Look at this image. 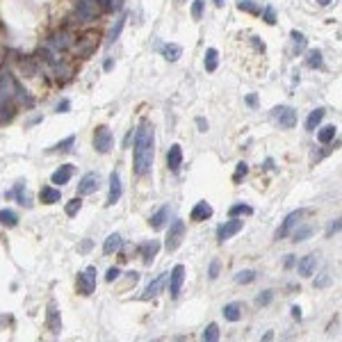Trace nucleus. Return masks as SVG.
Here are the masks:
<instances>
[{
  "label": "nucleus",
  "instance_id": "obj_1",
  "mask_svg": "<svg viewBox=\"0 0 342 342\" xmlns=\"http://www.w3.org/2000/svg\"><path fill=\"white\" fill-rule=\"evenodd\" d=\"M155 155V130L151 121H141V126L135 133V174L146 176L153 167Z\"/></svg>",
  "mask_w": 342,
  "mask_h": 342
},
{
  "label": "nucleus",
  "instance_id": "obj_2",
  "mask_svg": "<svg viewBox=\"0 0 342 342\" xmlns=\"http://www.w3.org/2000/svg\"><path fill=\"white\" fill-rule=\"evenodd\" d=\"M18 82L9 71H0V124L14 116V101H16Z\"/></svg>",
  "mask_w": 342,
  "mask_h": 342
},
{
  "label": "nucleus",
  "instance_id": "obj_3",
  "mask_svg": "<svg viewBox=\"0 0 342 342\" xmlns=\"http://www.w3.org/2000/svg\"><path fill=\"white\" fill-rule=\"evenodd\" d=\"M112 146H114V137H112V130L107 128V126H99V128L94 130V149L99 151V153H110Z\"/></svg>",
  "mask_w": 342,
  "mask_h": 342
},
{
  "label": "nucleus",
  "instance_id": "obj_4",
  "mask_svg": "<svg viewBox=\"0 0 342 342\" xmlns=\"http://www.w3.org/2000/svg\"><path fill=\"white\" fill-rule=\"evenodd\" d=\"M274 119H276L285 130H290V128L297 126L299 114H297V110L290 107V105H278V107H274Z\"/></svg>",
  "mask_w": 342,
  "mask_h": 342
},
{
  "label": "nucleus",
  "instance_id": "obj_5",
  "mask_svg": "<svg viewBox=\"0 0 342 342\" xmlns=\"http://www.w3.org/2000/svg\"><path fill=\"white\" fill-rule=\"evenodd\" d=\"M96 281H99L96 267H87L82 274H78V292L80 295H91L96 290Z\"/></svg>",
  "mask_w": 342,
  "mask_h": 342
},
{
  "label": "nucleus",
  "instance_id": "obj_6",
  "mask_svg": "<svg viewBox=\"0 0 342 342\" xmlns=\"http://www.w3.org/2000/svg\"><path fill=\"white\" fill-rule=\"evenodd\" d=\"M183 237H185V222L183 219H174V224L169 226V233H167V242H164L167 251H176L180 247V242H183Z\"/></svg>",
  "mask_w": 342,
  "mask_h": 342
},
{
  "label": "nucleus",
  "instance_id": "obj_7",
  "mask_svg": "<svg viewBox=\"0 0 342 342\" xmlns=\"http://www.w3.org/2000/svg\"><path fill=\"white\" fill-rule=\"evenodd\" d=\"M306 214V210L304 208H299V210H295V212H290L285 219H283V224H281V228L276 231V239H283V237H287L292 231H295L297 226H299V222H301V217Z\"/></svg>",
  "mask_w": 342,
  "mask_h": 342
},
{
  "label": "nucleus",
  "instance_id": "obj_8",
  "mask_svg": "<svg viewBox=\"0 0 342 342\" xmlns=\"http://www.w3.org/2000/svg\"><path fill=\"white\" fill-rule=\"evenodd\" d=\"M99 187H101V176L96 174V171H89V174H85L80 178V183H78V197L94 194Z\"/></svg>",
  "mask_w": 342,
  "mask_h": 342
},
{
  "label": "nucleus",
  "instance_id": "obj_9",
  "mask_svg": "<svg viewBox=\"0 0 342 342\" xmlns=\"http://www.w3.org/2000/svg\"><path fill=\"white\" fill-rule=\"evenodd\" d=\"M169 292L171 297H178L180 295V287H183V281H185V265H176L174 270L169 272Z\"/></svg>",
  "mask_w": 342,
  "mask_h": 342
},
{
  "label": "nucleus",
  "instance_id": "obj_10",
  "mask_svg": "<svg viewBox=\"0 0 342 342\" xmlns=\"http://www.w3.org/2000/svg\"><path fill=\"white\" fill-rule=\"evenodd\" d=\"M46 324H48V329H51V333L60 335V331H62V315H60V308H57L55 301H51V304H48Z\"/></svg>",
  "mask_w": 342,
  "mask_h": 342
},
{
  "label": "nucleus",
  "instance_id": "obj_11",
  "mask_svg": "<svg viewBox=\"0 0 342 342\" xmlns=\"http://www.w3.org/2000/svg\"><path fill=\"white\" fill-rule=\"evenodd\" d=\"M239 231H242V219L231 217L226 224H222V226L217 228V237H219V242H224V239H228V237L237 235Z\"/></svg>",
  "mask_w": 342,
  "mask_h": 342
},
{
  "label": "nucleus",
  "instance_id": "obj_12",
  "mask_svg": "<svg viewBox=\"0 0 342 342\" xmlns=\"http://www.w3.org/2000/svg\"><path fill=\"white\" fill-rule=\"evenodd\" d=\"M167 276H169L167 272H162L160 276H155L153 281H151L149 285H146V290H144V295H141V299H144V301H149V299H153V297H158L160 292H162L164 283H167Z\"/></svg>",
  "mask_w": 342,
  "mask_h": 342
},
{
  "label": "nucleus",
  "instance_id": "obj_13",
  "mask_svg": "<svg viewBox=\"0 0 342 342\" xmlns=\"http://www.w3.org/2000/svg\"><path fill=\"white\" fill-rule=\"evenodd\" d=\"M317 265H320V258H317L315 253H308V256H304L299 262H297V270H299V274L304 278H308V276H312V274H315Z\"/></svg>",
  "mask_w": 342,
  "mask_h": 342
},
{
  "label": "nucleus",
  "instance_id": "obj_14",
  "mask_svg": "<svg viewBox=\"0 0 342 342\" xmlns=\"http://www.w3.org/2000/svg\"><path fill=\"white\" fill-rule=\"evenodd\" d=\"M160 251V242L158 239H149V242H141L139 247V256L141 260H144V265H151V262L155 260V256H158Z\"/></svg>",
  "mask_w": 342,
  "mask_h": 342
},
{
  "label": "nucleus",
  "instance_id": "obj_15",
  "mask_svg": "<svg viewBox=\"0 0 342 342\" xmlns=\"http://www.w3.org/2000/svg\"><path fill=\"white\" fill-rule=\"evenodd\" d=\"M121 199V176L119 171H112L110 174V192H107V205L119 203Z\"/></svg>",
  "mask_w": 342,
  "mask_h": 342
},
{
  "label": "nucleus",
  "instance_id": "obj_16",
  "mask_svg": "<svg viewBox=\"0 0 342 342\" xmlns=\"http://www.w3.org/2000/svg\"><path fill=\"white\" fill-rule=\"evenodd\" d=\"M212 205L208 201H199L197 205L192 208V212H189V217H192V222H203V219H210L212 217Z\"/></svg>",
  "mask_w": 342,
  "mask_h": 342
},
{
  "label": "nucleus",
  "instance_id": "obj_17",
  "mask_svg": "<svg viewBox=\"0 0 342 342\" xmlns=\"http://www.w3.org/2000/svg\"><path fill=\"white\" fill-rule=\"evenodd\" d=\"M121 247H124V237L119 233H112V235H107L105 244H103V253L105 256H114V253L121 251Z\"/></svg>",
  "mask_w": 342,
  "mask_h": 342
},
{
  "label": "nucleus",
  "instance_id": "obj_18",
  "mask_svg": "<svg viewBox=\"0 0 342 342\" xmlns=\"http://www.w3.org/2000/svg\"><path fill=\"white\" fill-rule=\"evenodd\" d=\"M71 176H73V167H71V164H62L60 169L53 171L51 183H55L57 187H60V185H66L68 180H71Z\"/></svg>",
  "mask_w": 342,
  "mask_h": 342
},
{
  "label": "nucleus",
  "instance_id": "obj_19",
  "mask_svg": "<svg viewBox=\"0 0 342 342\" xmlns=\"http://www.w3.org/2000/svg\"><path fill=\"white\" fill-rule=\"evenodd\" d=\"M180 164H183V149H180V144H174L167 153V167L171 171H178Z\"/></svg>",
  "mask_w": 342,
  "mask_h": 342
},
{
  "label": "nucleus",
  "instance_id": "obj_20",
  "mask_svg": "<svg viewBox=\"0 0 342 342\" xmlns=\"http://www.w3.org/2000/svg\"><path fill=\"white\" fill-rule=\"evenodd\" d=\"M167 222H169V205H162V208H160L158 212L149 219V224H151V228H153V231L164 228V226H167Z\"/></svg>",
  "mask_w": 342,
  "mask_h": 342
},
{
  "label": "nucleus",
  "instance_id": "obj_21",
  "mask_svg": "<svg viewBox=\"0 0 342 342\" xmlns=\"http://www.w3.org/2000/svg\"><path fill=\"white\" fill-rule=\"evenodd\" d=\"M39 199H41V203L53 205V203L62 201V192H60V187H41V192H39Z\"/></svg>",
  "mask_w": 342,
  "mask_h": 342
},
{
  "label": "nucleus",
  "instance_id": "obj_22",
  "mask_svg": "<svg viewBox=\"0 0 342 342\" xmlns=\"http://www.w3.org/2000/svg\"><path fill=\"white\" fill-rule=\"evenodd\" d=\"M71 43H73L71 34L64 32V30L57 32V34H53V39H51V46L55 48V51H60V53H62V51H66V48L71 46Z\"/></svg>",
  "mask_w": 342,
  "mask_h": 342
},
{
  "label": "nucleus",
  "instance_id": "obj_23",
  "mask_svg": "<svg viewBox=\"0 0 342 342\" xmlns=\"http://www.w3.org/2000/svg\"><path fill=\"white\" fill-rule=\"evenodd\" d=\"M222 312H224V320H228V322H239V320H242V304H237V301H233V304H226Z\"/></svg>",
  "mask_w": 342,
  "mask_h": 342
},
{
  "label": "nucleus",
  "instance_id": "obj_24",
  "mask_svg": "<svg viewBox=\"0 0 342 342\" xmlns=\"http://www.w3.org/2000/svg\"><path fill=\"white\" fill-rule=\"evenodd\" d=\"M7 197H16V201L21 205H26V208H30V197L26 194V180H21V183H16V187L12 189V192L7 194Z\"/></svg>",
  "mask_w": 342,
  "mask_h": 342
},
{
  "label": "nucleus",
  "instance_id": "obj_25",
  "mask_svg": "<svg viewBox=\"0 0 342 342\" xmlns=\"http://www.w3.org/2000/svg\"><path fill=\"white\" fill-rule=\"evenodd\" d=\"M162 55L167 62H178L180 55H183V48H180L178 43H167V46L162 48Z\"/></svg>",
  "mask_w": 342,
  "mask_h": 342
},
{
  "label": "nucleus",
  "instance_id": "obj_26",
  "mask_svg": "<svg viewBox=\"0 0 342 342\" xmlns=\"http://www.w3.org/2000/svg\"><path fill=\"white\" fill-rule=\"evenodd\" d=\"M217 64H219V53L214 51V48H208L205 51V60H203V66H205V71H217Z\"/></svg>",
  "mask_w": 342,
  "mask_h": 342
},
{
  "label": "nucleus",
  "instance_id": "obj_27",
  "mask_svg": "<svg viewBox=\"0 0 342 342\" xmlns=\"http://www.w3.org/2000/svg\"><path fill=\"white\" fill-rule=\"evenodd\" d=\"M0 224H3V226H7V228H14L18 224V214L14 212V210H9V208L0 210Z\"/></svg>",
  "mask_w": 342,
  "mask_h": 342
},
{
  "label": "nucleus",
  "instance_id": "obj_28",
  "mask_svg": "<svg viewBox=\"0 0 342 342\" xmlns=\"http://www.w3.org/2000/svg\"><path fill=\"white\" fill-rule=\"evenodd\" d=\"M201 342H219V326L214 322H210L201 333Z\"/></svg>",
  "mask_w": 342,
  "mask_h": 342
},
{
  "label": "nucleus",
  "instance_id": "obj_29",
  "mask_svg": "<svg viewBox=\"0 0 342 342\" xmlns=\"http://www.w3.org/2000/svg\"><path fill=\"white\" fill-rule=\"evenodd\" d=\"M310 235H312V226H308V224H306V226H297L295 231H292V242H297V244L306 242Z\"/></svg>",
  "mask_w": 342,
  "mask_h": 342
},
{
  "label": "nucleus",
  "instance_id": "obj_30",
  "mask_svg": "<svg viewBox=\"0 0 342 342\" xmlns=\"http://www.w3.org/2000/svg\"><path fill=\"white\" fill-rule=\"evenodd\" d=\"M324 119V110H312L310 114H308V119H306V130H315L317 126H320V121Z\"/></svg>",
  "mask_w": 342,
  "mask_h": 342
},
{
  "label": "nucleus",
  "instance_id": "obj_31",
  "mask_svg": "<svg viewBox=\"0 0 342 342\" xmlns=\"http://www.w3.org/2000/svg\"><path fill=\"white\" fill-rule=\"evenodd\" d=\"M317 139H320L322 144H331V141L335 139V126H324V128H320Z\"/></svg>",
  "mask_w": 342,
  "mask_h": 342
},
{
  "label": "nucleus",
  "instance_id": "obj_32",
  "mask_svg": "<svg viewBox=\"0 0 342 342\" xmlns=\"http://www.w3.org/2000/svg\"><path fill=\"white\" fill-rule=\"evenodd\" d=\"M256 276H258V274L253 272V270H242V272L235 274V283H242V285H247V283H253V281H256Z\"/></svg>",
  "mask_w": 342,
  "mask_h": 342
},
{
  "label": "nucleus",
  "instance_id": "obj_33",
  "mask_svg": "<svg viewBox=\"0 0 342 342\" xmlns=\"http://www.w3.org/2000/svg\"><path fill=\"white\" fill-rule=\"evenodd\" d=\"M306 64L310 66V68H320V66H322V53H320V51H308Z\"/></svg>",
  "mask_w": 342,
  "mask_h": 342
},
{
  "label": "nucleus",
  "instance_id": "obj_34",
  "mask_svg": "<svg viewBox=\"0 0 342 342\" xmlns=\"http://www.w3.org/2000/svg\"><path fill=\"white\" fill-rule=\"evenodd\" d=\"M237 9L239 12H249V14H260V7L251 0H237Z\"/></svg>",
  "mask_w": 342,
  "mask_h": 342
},
{
  "label": "nucleus",
  "instance_id": "obj_35",
  "mask_svg": "<svg viewBox=\"0 0 342 342\" xmlns=\"http://www.w3.org/2000/svg\"><path fill=\"white\" fill-rule=\"evenodd\" d=\"M228 214H231V217H239V214H253V208H251V205H247V203H237V205H233V208L228 210Z\"/></svg>",
  "mask_w": 342,
  "mask_h": 342
},
{
  "label": "nucleus",
  "instance_id": "obj_36",
  "mask_svg": "<svg viewBox=\"0 0 342 342\" xmlns=\"http://www.w3.org/2000/svg\"><path fill=\"white\" fill-rule=\"evenodd\" d=\"M124 26H126V16H121L119 21H116V26L112 28V32H110V39H107V43H114L116 39H119V34H121V30H124Z\"/></svg>",
  "mask_w": 342,
  "mask_h": 342
},
{
  "label": "nucleus",
  "instance_id": "obj_37",
  "mask_svg": "<svg viewBox=\"0 0 342 342\" xmlns=\"http://www.w3.org/2000/svg\"><path fill=\"white\" fill-rule=\"evenodd\" d=\"M80 208H82V201H80V199H73V201H68L66 203V208H64V212L68 214V217H76V214L78 212H80Z\"/></svg>",
  "mask_w": 342,
  "mask_h": 342
},
{
  "label": "nucleus",
  "instance_id": "obj_38",
  "mask_svg": "<svg viewBox=\"0 0 342 342\" xmlns=\"http://www.w3.org/2000/svg\"><path fill=\"white\" fill-rule=\"evenodd\" d=\"M203 7H205V0H194L192 3V18L194 21H201L203 18Z\"/></svg>",
  "mask_w": 342,
  "mask_h": 342
},
{
  "label": "nucleus",
  "instance_id": "obj_39",
  "mask_svg": "<svg viewBox=\"0 0 342 342\" xmlns=\"http://www.w3.org/2000/svg\"><path fill=\"white\" fill-rule=\"evenodd\" d=\"M272 299H274V290H262L260 295L256 297V304L258 306H270Z\"/></svg>",
  "mask_w": 342,
  "mask_h": 342
},
{
  "label": "nucleus",
  "instance_id": "obj_40",
  "mask_svg": "<svg viewBox=\"0 0 342 342\" xmlns=\"http://www.w3.org/2000/svg\"><path fill=\"white\" fill-rule=\"evenodd\" d=\"M73 141H76V137H73V135H71V137H66L64 141H57V144L53 146V149H48V153H55V151H68V146H71Z\"/></svg>",
  "mask_w": 342,
  "mask_h": 342
},
{
  "label": "nucleus",
  "instance_id": "obj_41",
  "mask_svg": "<svg viewBox=\"0 0 342 342\" xmlns=\"http://www.w3.org/2000/svg\"><path fill=\"white\" fill-rule=\"evenodd\" d=\"M292 43H295V48L297 51H304V46H306V37L301 32H292Z\"/></svg>",
  "mask_w": 342,
  "mask_h": 342
},
{
  "label": "nucleus",
  "instance_id": "obj_42",
  "mask_svg": "<svg viewBox=\"0 0 342 342\" xmlns=\"http://www.w3.org/2000/svg\"><path fill=\"white\" fill-rule=\"evenodd\" d=\"M124 7V0H105V9L107 12H119Z\"/></svg>",
  "mask_w": 342,
  "mask_h": 342
},
{
  "label": "nucleus",
  "instance_id": "obj_43",
  "mask_svg": "<svg viewBox=\"0 0 342 342\" xmlns=\"http://www.w3.org/2000/svg\"><path fill=\"white\" fill-rule=\"evenodd\" d=\"M247 171H249L247 162H239V164H237V169H235V176H233V180H235V183H237V180L242 178V176H247Z\"/></svg>",
  "mask_w": 342,
  "mask_h": 342
},
{
  "label": "nucleus",
  "instance_id": "obj_44",
  "mask_svg": "<svg viewBox=\"0 0 342 342\" xmlns=\"http://www.w3.org/2000/svg\"><path fill=\"white\" fill-rule=\"evenodd\" d=\"M338 231H340V219H335V222H331L329 228H326V237H333Z\"/></svg>",
  "mask_w": 342,
  "mask_h": 342
},
{
  "label": "nucleus",
  "instance_id": "obj_45",
  "mask_svg": "<svg viewBox=\"0 0 342 342\" xmlns=\"http://www.w3.org/2000/svg\"><path fill=\"white\" fill-rule=\"evenodd\" d=\"M119 267H110V270H107V274H105V281L107 283H112V281H116V278H119Z\"/></svg>",
  "mask_w": 342,
  "mask_h": 342
},
{
  "label": "nucleus",
  "instance_id": "obj_46",
  "mask_svg": "<svg viewBox=\"0 0 342 342\" xmlns=\"http://www.w3.org/2000/svg\"><path fill=\"white\" fill-rule=\"evenodd\" d=\"M208 276H210V281H214V278L219 276V260H212V262H210V272H208Z\"/></svg>",
  "mask_w": 342,
  "mask_h": 342
},
{
  "label": "nucleus",
  "instance_id": "obj_47",
  "mask_svg": "<svg viewBox=\"0 0 342 342\" xmlns=\"http://www.w3.org/2000/svg\"><path fill=\"white\" fill-rule=\"evenodd\" d=\"M265 23H270V26L276 23V14H274L272 7H265Z\"/></svg>",
  "mask_w": 342,
  "mask_h": 342
},
{
  "label": "nucleus",
  "instance_id": "obj_48",
  "mask_svg": "<svg viewBox=\"0 0 342 342\" xmlns=\"http://www.w3.org/2000/svg\"><path fill=\"white\" fill-rule=\"evenodd\" d=\"M329 281H331L329 274H322V276L315 281V287H324V285H329Z\"/></svg>",
  "mask_w": 342,
  "mask_h": 342
},
{
  "label": "nucleus",
  "instance_id": "obj_49",
  "mask_svg": "<svg viewBox=\"0 0 342 342\" xmlns=\"http://www.w3.org/2000/svg\"><path fill=\"white\" fill-rule=\"evenodd\" d=\"M197 126H199V130H201V133H205V130H208V121H205L203 116H197Z\"/></svg>",
  "mask_w": 342,
  "mask_h": 342
},
{
  "label": "nucleus",
  "instance_id": "obj_50",
  "mask_svg": "<svg viewBox=\"0 0 342 342\" xmlns=\"http://www.w3.org/2000/svg\"><path fill=\"white\" fill-rule=\"evenodd\" d=\"M283 265H285V270H292V267H295V265H297L295 256H287V258H285V262H283Z\"/></svg>",
  "mask_w": 342,
  "mask_h": 342
},
{
  "label": "nucleus",
  "instance_id": "obj_51",
  "mask_svg": "<svg viewBox=\"0 0 342 342\" xmlns=\"http://www.w3.org/2000/svg\"><path fill=\"white\" fill-rule=\"evenodd\" d=\"M68 107H71V103H68V101H62L60 105H57V112H62V114H64V112H68Z\"/></svg>",
  "mask_w": 342,
  "mask_h": 342
},
{
  "label": "nucleus",
  "instance_id": "obj_52",
  "mask_svg": "<svg viewBox=\"0 0 342 342\" xmlns=\"http://www.w3.org/2000/svg\"><path fill=\"white\" fill-rule=\"evenodd\" d=\"M290 310H292V317H295V320L299 322V320H301V308H299V306H292Z\"/></svg>",
  "mask_w": 342,
  "mask_h": 342
},
{
  "label": "nucleus",
  "instance_id": "obj_53",
  "mask_svg": "<svg viewBox=\"0 0 342 342\" xmlns=\"http://www.w3.org/2000/svg\"><path fill=\"white\" fill-rule=\"evenodd\" d=\"M272 338H274V333H272V331H267V333L262 335V340H260V342H270Z\"/></svg>",
  "mask_w": 342,
  "mask_h": 342
},
{
  "label": "nucleus",
  "instance_id": "obj_54",
  "mask_svg": "<svg viewBox=\"0 0 342 342\" xmlns=\"http://www.w3.org/2000/svg\"><path fill=\"white\" fill-rule=\"evenodd\" d=\"M89 249H91V242H89V239H87V242H82L80 251H89Z\"/></svg>",
  "mask_w": 342,
  "mask_h": 342
},
{
  "label": "nucleus",
  "instance_id": "obj_55",
  "mask_svg": "<svg viewBox=\"0 0 342 342\" xmlns=\"http://www.w3.org/2000/svg\"><path fill=\"white\" fill-rule=\"evenodd\" d=\"M171 342H189L187 338H185V335H176V338L174 340H171Z\"/></svg>",
  "mask_w": 342,
  "mask_h": 342
},
{
  "label": "nucleus",
  "instance_id": "obj_56",
  "mask_svg": "<svg viewBox=\"0 0 342 342\" xmlns=\"http://www.w3.org/2000/svg\"><path fill=\"white\" fill-rule=\"evenodd\" d=\"M331 3H333V0H317V5H322V7H329Z\"/></svg>",
  "mask_w": 342,
  "mask_h": 342
},
{
  "label": "nucleus",
  "instance_id": "obj_57",
  "mask_svg": "<svg viewBox=\"0 0 342 342\" xmlns=\"http://www.w3.org/2000/svg\"><path fill=\"white\" fill-rule=\"evenodd\" d=\"M247 103H249V105H256L258 99H256V96H247Z\"/></svg>",
  "mask_w": 342,
  "mask_h": 342
},
{
  "label": "nucleus",
  "instance_id": "obj_58",
  "mask_svg": "<svg viewBox=\"0 0 342 342\" xmlns=\"http://www.w3.org/2000/svg\"><path fill=\"white\" fill-rule=\"evenodd\" d=\"M214 5H217V7H224V0H212Z\"/></svg>",
  "mask_w": 342,
  "mask_h": 342
}]
</instances>
